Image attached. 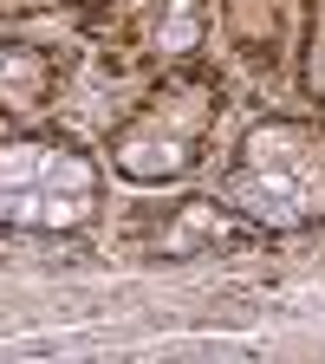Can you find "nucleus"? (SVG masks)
<instances>
[{
    "label": "nucleus",
    "mask_w": 325,
    "mask_h": 364,
    "mask_svg": "<svg viewBox=\"0 0 325 364\" xmlns=\"http://www.w3.org/2000/svg\"><path fill=\"white\" fill-rule=\"evenodd\" d=\"M228 202L254 221H273V228H293L306 215L325 208V163L319 150L306 144L299 130H254L247 150H241V169L228 182Z\"/></svg>",
    "instance_id": "nucleus-2"
},
{
    "label": "nucleus",
    "mask_w": 325,
    "mask_h": 364,
    "mask_svg": "<svg viewBox=\"0 0 325 364\" xmlns=\"http://www.w3.org/2000/svg\"><path fill=\"white\" fill-rule=\"evenodd\" d=\"M98 202V169L65 144L0 150V221L14 228H78Z\"/></svg>",
    "instance_id": "nucleus-1"
}]
</instances>
